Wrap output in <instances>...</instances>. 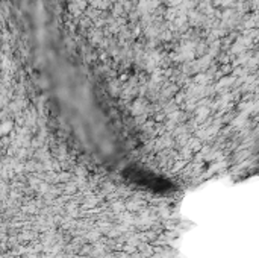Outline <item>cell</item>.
Returning <instances> with one entry per match:
<instances>
[{
    "instance_id": "cell-1",
    "label": "cell",
    "mask_w": 259,
    "mask_h": 258,
    "mask_svg": "<svg viewBox=\"0 0 259 258\" xmlns=\"http://www.w3.org/2000/svg\"><path fill=\"white\" fill-rule=\"evenodd\" d=\"M138 184L146 186L147 189L152 190H162L164 189V181L161 178H152L149 173H141V172H135V175L132 176Z\"/></svg>"
}]
</instances>
